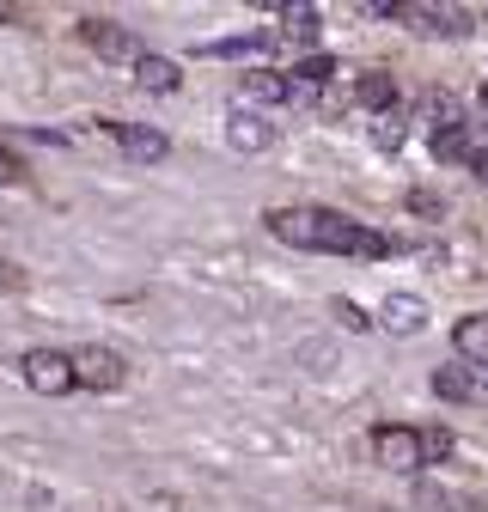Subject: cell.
<instances>
[{
	"label": "cell",
	"mask_w": 488,
	"mask_h": 512,
	"mask_svg": "<svg viewBox=\"0 0 488 512\" xmlns=\"http://www.w3.org/2000/svg\"><path fill=\"white\" fill-rule=\"evenodd\" d=\"M373 147H385V153H397V147H403V122H397L391 110L373 122Z\"/></svg>",
	"instance_id": "19"
},
{
	"label": "cell",
	"mask_w": 488,
	"mask_h": 512,
	"mask_svg": "<svg viewBox=\"0 0 488 512\" xmlns=\"http://www.w3.org/2000/svg\"><path fill=\"white\" fill-rule=\"evenodd\" d=\"M379 324H385V330H397V336H415V330L427 324V305H421L415 293H391V299H385V311H379Z\"/></svg>",
	"instance_id": "9"
},
{
	"label": "cell",
	"mask_w": 488,
	"mask_h": 512,
	"mask_svg": "<svg viewBox=\"0 0 488 512\" xmlns=\"http://www.w3.org/2000/svg\"><path fill=\"white\" fill-rule=\"evenodd\" d=\"M80 43L98 49L104 61H141V55H147L141 37H135L129 25H116V19H80Z\"/></svg>",
	"instance_id": "5"
},
{
	"label": "cell",
	"mask_w": 488,
	"mask_h": 512,
	"mask_svg": "<svg viewBox=\"0 0 488 512\" xmlns=\"http://www.w3.org/2000/svg\"><path fill=\"white\" fill-rule=\"evenodd\" d=\"M434 391L446 397V403H470L476 391H470V366H440L434 372Z\"/></svg>",
	"instance_id": "14"
},
{
	"label": "cell",
	"mask_w": 488,
	"mask_h": 512,
	"mask_svg": "<svg viewBox=\"0 0 488 512\" xmlns=\"http://www.w3.org/2000/svg\"><path fill=\"white\" fill-rule=\"evenodd\" d=\"M281 19H287L281 37H293V43H312V37H318V13H312V7H287Z\"/></svg>",
	"instance_id": "16"
},
{
	"label": "cell",
	"mask_w": 488,
	"mask_h": 512,
	"mask_svg": "<svg viewBox=\"0 0 488 512\" xmlns=\"http://www.w3.org/2000/svg\"><path fill=\"white\" fill-rule=\"evenodd\" d=\"M19 287V275H13V263H0V293H13Z\"/></svg>",
	"instance_id": "24"
},
{
	"label": "cell",
	"mask_w": 488,
	"mask_h": 512,
	"mask_svg": "<svg viewBox=\"0 0 488 512\" xmlns=\"http://www.w3.org/2000/svg\"><path fill=\"white\" fill-rule=\"evenodd\" d=\"M19 177H25V165H19L7 147H0V189H7V183H19Z\"/></svg>",
	"instance_id": "21"
},
{
	"label": "cell",
	"mask_w": 488,
	"mask_h": 512,
	"mask_svg": "<svg viewBox=\"0 0 488 512\" xmlns=\"http://www.w3.org/2000/svg\"><path fill=\"white\" fill-rule=\"evenodd\" d=\"M470 135H464V128H446V135H434V159H464L470 165Z\"/></svg>",
	"instance_id": "17"
},
{
	"label": "cell",
	"mask_w": 488,
	"mask_h": 512,
	"mask_svg": "<svg viewBox=\"0 0 488 512\" xmlns=\"http://www.w3.org/2000/svg\"><path fill=\"white\" fill-rule=\"evenodd\" d=\"M470 391H476V397H488V366H470Z\"/></svg>",
	"instance_id": "22"
},
{
	"label": "cell",
	"mask_w": 488,
	"mask_h": 512,
	"mask_svg": "<svg viewBox=\"0 0 488 512\" xmlns=\"http://www.w3.org/2000/svg\"><path fill=\"white\" fill-rule=\"evenodd\" d=\"M7 19H13V7H7V0H0V25H7Z\"/></svg>",
	"instance_id": "25"
},
{
	"label": "cell",
	"mask_w": 488,
	"mask_h": 512,
	"mask_svg": "<svg viewBox=\"0 0 488 512\" xmlns=\"http://www.w3.org/2000/svg\"><path fill=\"white\" fill-rule=\"evenodd\" d=\"M354 98H360L366 110H379V116H385L391 98H397V86H391V74H360V80H354Z\"/></svg>",
	"instance_id": "13"
},
{
	"label": "cell",
	"mask_w": 488,
	"mask_h": 512,
	"mask_svg": "<svg viewBox=\"0 0 488 512\" xmlns=\"http://www.w3.org/2000/svg\"><path fill=\"white\" fill-rule=\"evenodd\" d=\"M373 445H379V458L391 470H421V433L415 427H379Z\"/></svg>",
	"instance_id": "7"
},
{
	"label": "cell",
	"mask_w": 488,
	"mask_h": 512,
	"mask_svg": "<svg viewBox=\"0 0 488 512\" xmlns=\"http://www.w3.org/2000/svg\"><path fill=\"white\" fill-rule=\"evenodd\" d=\"M427 122H434V135H446V128H464V116H458V98L434 92V98H427Z\"/></svg>",
	"instance_id": "15"
},
{
	"label": "cell",
	"mask_w": 488,
	"mask_h": 512,
	"mask_svg": "<svg viewBox=\"0 0 488 512\" xmlns=\"http://www.w3.org/2000/svg\"><path fill=\"white\" fill-rule=\"evenodd\" d=\"M482 19H488V13H482Z\"/></svg>",
	"instance_id": "26"
},
{
	"label": "cell",
	"mask_w": 488,
	"mask_h": 512,
	"mask_svg": "<svg viewBox=\"0 0 488 512\" xmlns=\"http://www.w3.org/2000/svg\"><path fill=\"white\" fill-rule=\"evenodd\" d=\"M446 452H452V433H446V427H427V433H421V464H440Z\"/></svg>",
	"instance_id": "18"
},
{
	"label": "cell",
	"mask_w": 488,
	"mask_h": 512,
	"mask_svg": "<svg viewBox=\"0 0 488 512\" xmlns=\"http://www.w3.org/2000/svg\"><path fill=\"white\" fill-rule=\"evenodd\" d=\"M135 80H141L147 92H177L183 74H177V61H165V55H141V61H135Z\"/></svg>",
	"instance_id": "12"
},
{
	"label": "cell",
	"mask_w": 488,
	"mask_h": 512,
	"mask_svg": "<svg viewBox=\"0 0 488 512\" xmlns=\"http://www.w3.org/2000/svg\"><path fill=\"white\" fill-rule=\"evenodd\" d=\"M470 171H476V177L488 183V147H476V153H470Z\"/></svg>",
	"instance_id": "23"
},
{
	"label": "cell",
	"mask_w": 488,
	"mask_h": 512,
	"mask_svg": "<svg viewBox=\"0 0 488 512\" xmlns=\"http://www.w3.org/2000/svg\"><path fill=\"white\" fill-rule=\"evenodd\" d=\"M373 13H385V19H403V25H415V31H440V37H464L470 31V13L464 7H427V0H379Z\"/></svg>",
	"instance_id": "2"
},
{
	"label": "cell",
	"mask_w": 488,
	"mask_h": 512,
	"mask_svg": "<svg viewBox=\"0 0 488 512\" xmlns=\"http://www.w3.org/2000/svg\"><path fill=\"white\" fill-rule=\"evenodd\" d=\"M244 98H251V104H287V74L251 68V74H244Z\"/></svg>",
	"instance_id": "10"
},
{
	"label": "cell",
	"mask_w": 488,
	"mask_h": 512,
	"mask_svg": "<svg viewBox=\"0 0 488 512\" xmlns=\"http://www.w3.org/2000/svg\"><path fill=\"white\" fill-rule=\"evenodd\" d=\"M336 317H342V324H348V330H366V311H360L354 299H336Z\"/></svg>",
	"instance_id": "20"
},
{
	"label": "cell",
	"mask_w": 488,
	"mask_h": 512,
	"mask_svg": "<svg viewBox=\"0 0 488 512\" xmlns=\"http://www.w3.org/2000/svg\"><path fill=\"white\" fill-rule=\"evenodd\" d=\"M110 135H116V147L129 153L135 165H159L171 153V141L159 135V128H141V122H110Z\"/></svg>",
	"instance_id": "6"
},
{
	"label": "cell",
	"mask_w": 488,
	"mask_h": 512,
	"mask_svg": "<svg viewBox=\"0 0 488 512\" xmlns=\"http://www.w3.org/2000/svg\"><path fill=\"white\" fill-rule=\"evenodd\" d=\"M269 232L293 250H342V256H391V238L366 232L360 220H342L330 208H275Z\"/></svg>",
	"instance_id": "1"
},
{
	"label": "cell",
	"mask_w": 488,
	"mask_h": 512,
	"mask_svg": "<svg viewBox=\"0 0 488 512\" xmlns=\"http://www.w3.org/2000/svg\"><path fill=\"white\" fill-rule=\"evenodd\" d=\"M275 141V128L263 122V116H244V110H232V122H226V147L232 153H263Z\"/></svg>",
	"instance_id": "8"
},
{
	"label": "cell",
	"mask_w": 488,
	"mask_h": 512,
	"mask_svg": "<svg viewBox=\"0 0 488 512\" xmlns=\"http://www.w3.org/2000/svg\"><path fill=\"white\" fill-rule=\"evenodd\" d=\"M452 342H458V354L470 366H488V317H464V324L452 330Z\"/></svg>",
	"instance_id": "11"
},
{
	"label": "cell",
	"mask_w": 488,
	"mask_h": 512,
	"mask_svg": "<svg viewBox=\"0 0 488 512\" xmlns=\"http://www.w3.org/2000/svg\"><path fill=\"white\" fill-rule=\"evenodd\" d=\"M122 378H129V366L116 348H74V391H116Z\"/></svg>",
	"instance_id": "4"
},
{
	"label": "cell",
	"mask_w": 488,
	"mask_h": 512,
	"mask_svg": "<svg viewBox=\"0 0 488 512\" xmlns=\"http://www.w3.org/2000/svg\"><path fill=\"white\" fill-rule=\"evenodd\" d=\"M19 372L37 397H68L74 391V354H61V348H31L19 360Z\"/></svg>",
	"instance_id": "3"
}]
</instances>
